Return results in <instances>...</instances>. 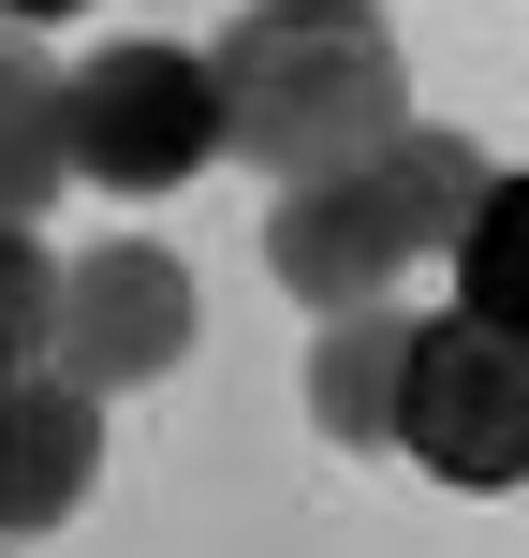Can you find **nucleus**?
<instances>
[{"instance_id":"8","label":"nucleus","mask_w":529,"mask_h":558,"mask_svg":"<svg viewBox=\"0 0 529 558\" xmlns=\"http://www.w3.org/2000/svg\"><path fill=\"white\" fill-rule=\"evenodd\" d=\"M74 192V133H59V59L0 15V221H45Z\"/></svg>"},{"instance_id":"10","label":"nucleus","mask_w":529,"mask_h":558,"mask_svg":"<svg viewBox=\"0 0 529 558\" xmlns=\"http://www.w3.org/2000/svg\"><path fill=\"white\" fill-rule=\"evenodd\" d=\"M45 338H59V265L29 221H0V367H29Z\"/></svg>"},{"instance_id":"9","label":"nucleus","mask_w":529,"mask_h":558,"mask_svg":"<svg viewBox=\"0 0 529 558\" xmlns=\"http://www.w3.org/2000/svg\"><path fill=\"white\" fill-rule=\"evenodd\" d=\"M456 308H485V324L529 338V177H501V192L471 206V235H456Z\"/></svg>"},{"instance_id":"2","label":"nucleus","mask_w":529,"mask_h":558,"mask_svg":"<svg viewBox=\"0 0 529 558\" xmlns=\"http://www.w3.org/2000/svg\"><path fill=\"white\" fill-rule=\"evenodd\" d=\"M485 192H501V162H485L456 118H412L397 147H368V162H338V177H279L265 265H279L294 308H368V294H397L426 251H456Z\"/></svg>"},{"instance_id":"1","label":"nucleus","mask_w":529,"mask_h":558,"mask_svg":"<svg viewBox=\"0 0 529 558\" xmlns=\"http://www.w3.org/2000/svg\"><path fill=\"white\" fill-rule=\"evenodd\" d=\"M206 74H221V147L265 177H338L412 133V59L383 0H251L206 45Z\"/></svg>"},{"instance_id":"3","label":"nucleus","mask_w":529,"mask_h":558,"mask_svg":"<svg viewBox=\"0 0 529 558\" xmlns=\"http://www.w3.org/2000/svg\"><path fill=\"white\" fill-rule=\"evenodd\" d=\"M59 133H74V192H192L221 147V74L163 29L88 45L59 74Z\"/></svg>"},{"instance_id":"7","label":"nucleus","mask_w":529,"mask_h":558,"mask_svg":"<svg viewBox=\"0 0 529 558\" xmlns=\"http://www.w3.org/2000/svg\"><path fill=\"white\" fill-rule=\"evenodd\" d=\"M412 308L368 294V308H324L309 324V426H324L338 456H397V397H412Z\"/></svg>"},{"instance_id":"4","label":"nucleus","mask_w":529,"mask_h":558,"mask_svg":"<svg viewBox=\"0 0 529 558\" xmlns=\"http://www.w3.org/2000/svg\"><path fill=\"white\" fill-rule=\"evenodd\" d=\"M397 456L456 500H501L529 485V338L485 308H442L412 338V397H397Z\"/></svg>"},{"instance_id":"6","label":"nucleus","mask_w":529,"mask_h":558,"mask_svg":"<svg viewBox=\"0 0 529 558\" xmlns=\"http://www.w3.org/2000/svg\"><path fill=\"white\" fill-rule=\"evenodd\" d=\"M88 485H104V397H88L59 353L0 367V544L88 514Z\"/></svg>"},{"instance_id":"5","label":"nucleus","mask_w":529,"mask_h":558,"mask_svg":"<svg viewBox=\"0 0 529 558\" xmlns=\"http://www.w3.org/2000/svg\"><path fill=\"white\" fill-rule=\"evenodd\" d=\"M192 265L163 251V235H104V251H74L59 265V338L45 353L74 367L88 397H147V383H177L192 367Z\"/></svg>"},{"instance_id":"11","label":"nucleus","mask_w":529,"mask_h":558,"mask_svg":"<svg viewBox=\"0 0 529 558\" xmlns=\"http://www.w3.org/2000/svg\"><path fill=\"white\" fill-rule=\"evenodd\" d=\"M0 15H15V29H45V15H88V0H0Z\"/></svg>"}]
</instances>
